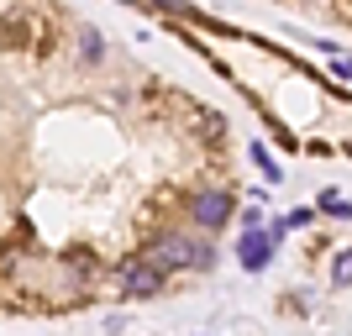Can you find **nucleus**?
Wrapping results in <instances>:
<instances>
[{"mask_svg":"<svg viewBox=\"0 0 352 336\" xmlns=\"http://www.w3.org/2000/svg\"><path fill=\"white\" fill-rule=\"evenodd\" d=\"M190 216L200 221V226H221V221L232 216V194H226V190H200L190 200Z\"/></svg>","mask_w":352,"mask_h":336,"instance_id":"nucleus-3","label":"nucleus"},{"mask_svg":"<svg viewBox=\"0 0 352 336\" xmlns=\"http://www.w3.org/2000/svg\"><path fill=\"white\" fill-rule=\"evenodd\" d=\"M147 263L158 268H210V247H200V242H190V236H158L153 242V252H147Z\"/></svg>","mask_w":352,"mask_h":336,"instance_id":"nucleus-1","label":"nucleus"},{"mask_svg":"<svg viewBox=\"0 0 352 336\" xmlns=\"http://www.w3.org/2000/svg\"><path fill=\"white\" fill-rule=\"evenodd\" d=\"M242 268H248V273H263L268 268V252H274V236L268 232H242Z\"/></svg>","mask_w":352,"mask_h":336,"instance_id":"nucleus-4","label":"nucleus"},{"mask_svg":"<svg viewBox=\"0 0 352 336\" xmlns=\"http://www.w3.org/2000/svg\"><path fill=\"white\" fill-rule=\"evenodd\" d=\"M331 284H352V247L337 258V268H331Z\"/></svg>","mask_w":352,"mask_h":336,"instance_id":"nucleus-5","label":"nucleus"},{"mask_svg":"<svg viewBox=\"0 0 352 336\" xmlns=\"http://www.w3.org/2000/svg\"><path fill=\"white\" fill-rule=\"evenodd\" d=\"M121 289L132 294V300H147V294H158V289H163V273L147 263V258H137V263L121 268Z\"/></svg>","mask_w":352,"mask_h":336,"instance_id":"nucleus-2","label":"nucleus"}]
</instances>
